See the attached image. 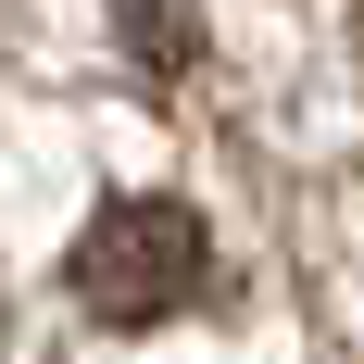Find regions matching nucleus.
<instances>
[{"mask_svg":"<svg viewBox=\"0 0 364 364\" xmlns=\"http://www.w3.org/2000/svg\"><path fill=\"white\" fill-rule=\"evenodd\" d=\"M201 289H214V239H201V214H188L176 188H126V201L88 214V239H75V301H88L101 327H164V314H188Z\"/></svg>","mask_w":364,"mask_h":364,"instance_id":"obj_1","label":"nucleus"}]
</instances>
